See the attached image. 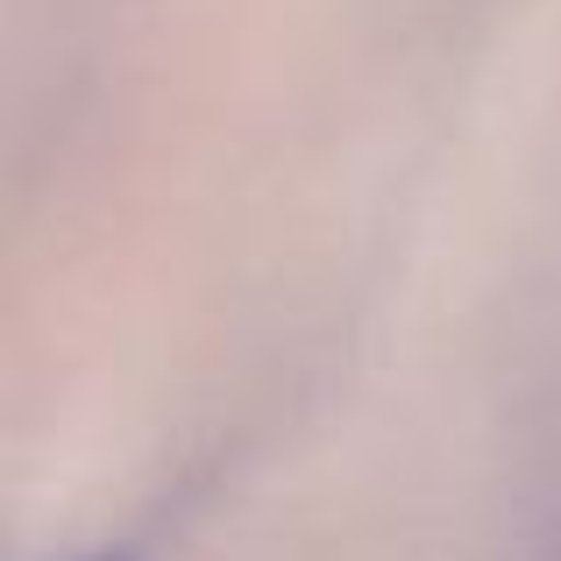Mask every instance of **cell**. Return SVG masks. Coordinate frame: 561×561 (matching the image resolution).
<instances>
[{
  "label": "cell",
  "instance_id": "6da1fadb",
  "mask_svg": "<svg viewBox=\"0 0 561 561\" xmlns=\"http://www.w3.org/2000/svg\"><path fill=\"white\" fill-rule=\"evenodd\" d=\"M107 561H114V554H107Z\"/></svg>",
  "mask_w": 561,
  "mask_h": 561
}]
</instances>
